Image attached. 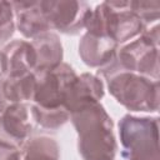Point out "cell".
Returning a JSON list of instances; mask_svg holds the SVG:
<instances>
[{
  "label": "cell",
  "instance_id": "cell-1",
  "mask_svg": "<svg viewBox=\"0 0 160 160\" xmlns=\"http://www.w3.org/2000/svg\"><path fill=\"white\" fill-rule=\"evenodd\" d=\"M70 121L78 134V151L82 160H114L118 150L114 122L101 102L71 112Z\"/></svg>",
  "mask_w": 160,
  "mask_h": 160
},
{
  "label": "cell",
  "instance_id": "cell-2",
  "mask_svg": "<svg viewBox=\"0 0 160 160\" xmlns=\"http://www.w3.org/2000/svg\"><path fill=\"white\" fill-rule=\"evenodd\" d=\"M145 24L131 10L130 1L108 0L91 10L85 30L91 34L106 35L118 45L139 38Z\"/></svg>",
  "mask_w": 160,
  "mask_h": 160
},
{
  "label": "cell",
  "instance_id": "cell-3",
  "mask_svg": "<svg viewBox=\"0 0 160 160\" xmlns=\"http://www.w3.org/2000/svg\"><path fill=\"white\" fill-rule=\"evenodd\" d=\"M109 92L130 111L159 110V81L136 72L115 70L105 76Z\"/></svg>",
  "mask_w": 160,
  "mask_h": 160
},
{
  "label": "cell",
  "instance_id": "cell-4",
  "mask_svg": "<svg viewBox=\"0 0 160 160\" xmlns=\"http://www.w3.org/2000/svg\"><path fill=\"white\" fill-rule=\"evenodd\" d=\"M121 155L126 160H160L159 118L124 115L118 124Z\"/></svg>",
  "mask_w": 160,
  "mask_h": 160
},
{
  "label": "cell",
  "instance_id": "cell-5",
  "mask_svg": "<svg viewBox=\"0 0 160 160\" xmlns=\"http://www.w3.org/2000/svg\"><path fill=\"white\" fill-rule=\"evenodd\" d=\"M115 70L136 72L159 81V44L141 34L119 48L114 60L106 66L98 69V75L105 76Z\"/></svg>",
  "mask_w": 160,
  "mask_h": 160
},
{
  "label": "cell",
  "instance_id": "cell-6",
  "mask_svg": "<svg viewBox=\"0 0 160 160\" xmlns=\"http://www.w3.org/2000/svg\"><path fill=\"white\" fill-rule=\"evenodd\" d=\"M36 84L32 96V104L44 109H59L64 108L65 92L69 84L76 76L75 70L66 62H61L59 66L35 72Z\"/></svg>",
  "mask_w": 160,
  "mask_h": 160
},
{
  "label": "cell",
  "instance_id": "cell-7",
  "mask_svg": "<svg viewBox=\"0 0 160 160\" xmlns=\"http://www.w3.org/2000/svg\"><path fill=\"white\" fill-rule=\"evenodd\" d=\"M51 30L66 35H78L85 30L91 6L79 0H41Z\"/></svg>",
  "mask_w": 160,
  "mask_h": 160
},
{
  "label": "cell",
  "instance_id": "cell-8",
  "mask_svg": "<svg viewBox=\"0 0 160 160\" xmlns=\"http://www.w3.org/2000/svg\"><path fill=\"white\" fill-rule=\"evenodd\" d=\"M32 131V119L28 102L9 105L0 114V140L21 149Z\"/></svg>",
  "mask_w": 160,
  "mask_h": 160
},
{
  "label": "cell",
  "instance_id": "cell-9",
  "mask_svg": "<svg viewBox=\"0 0 160 160\" xmlns=\"http://www.w3.org/2000/svg\"><path fill=\"white\" fill-rule=\"evenodd\" d=\"M104 94V82L98 75L90 72L76 75L66 89L64 108L71 114L84 106L100 102Z\"/></svg>",
  "mask_w": 160,
  "mask_h": 160
},
{
  "label": "cell",
  "instance_id": "cell-10",
  "mask_svg": "<svg viewBox=\"0 0 160 160\" xmlns=\"http://www.w3.org/2000/svg\"><path fill=\"white\" fill-rule=\"evenodd\" d=\"M14 8L15 26L26 39H34L44 32L51 31L41 0L11 1Z\"/></svg>",
  "mask_w": 160,
  "mask_h": 160
},
{
  "label": "cell",
  "instance_id": "cell-11",
  "mask_svg": "<svg viewBox=\"0 0 160 160\" xmlns=\"http://www.w3.org/2000/svg\"><path fill=\"white\" fill-rule=\"evenodd\" d=\"M119 45L106 35L85 31L79 41V55L89 68L101 69L114 60Z\"/></svg>",
  "mask_w": 160,
  "mask_h": 160
},
{
  "label": "cell",
  "instance_id": "cell-12",
  "mask_svg": "<svg viewBox=\"0 0 160 160\" xmlns=\"http://www.w3.org/2000/svg\"><path fill=\"white\" fill-rule=\"evenodd\" d=\"M0 66L4 76L14 78L34 72V55L30 41L12 40L0 50Z\"/></svg>",
  "mask_w": 160,
  "mask_h": 160
},
{
  "label": "cell",
  "instance_id": "cell-13",
  "mask_svg": "<svg viewBox=\"0 0 160 160\" xmlns=\"http://www.w3.org/2000/svg\"><path fill=\"white\" fill-rule=\"evenodd\" d=\"M34 55V72H41L59 66L62 62V45L58 34L52 31L44 32L31 41Z\"/></svg>",
  "mask_w": 160,
  "mask_h": 160
},
{
  "label": "cell",
  "instance_id": "cell-14",
  "mask_svg": "<svg viewBox=\"0 0 160 160\" xmlns=\"http://www.w3.org/2000/svg\"><path fill=\"white\" fill-rule=\"evenodd\" d=\"M21 160H60V146L50 136L29 138L21 148Z\"/></svg>",
  "mask_w": 160,
  "mask_h": 160
},
{
  "label": "cell",
  "instance_id": "cell-15",
  "mask_svg": "<svg viewBox=\"0 0 160 160\" xmlns=\"http://www.w3.org/2000/svg\"><path fill=\"white\" fill-rule=\"evenodd\" d=\"M36 84L35 72H28L21 76H4V91L9 104L28 102L32 100Z\"/></svg>",
  "mask_w": 160,
  "mask_h": 160
},
{
  "label": "cell",
  "instance_id": "cell-16",
  "mask_svg": "<svg viewBox=\"0 0 160 160\" xmlns=\"http://www.w3.org/2000/svg\"><path fill=\"white\" fill-rule=\"evenodd\" d=\"M31 119L40 128L46 130H56L64 126L70 120V114L65 108L44 109L35 104L30 105Z\"/></svg>",
  "mask_w": 160,
  "mask_h": 160
},
{
  "label": "cell",
  "instance_id": "cell-17",
  "mask_svg": "<svg viewBox=\"0 0 160 160\" xmlns=\"http://www.w3.org/2000/svg\"><path fill=\"white\" fill-rule=\"evenodd\" d=\"M15 16L11 1L0 0V46L8 44L15 32Z\"/></svg>",
  "mask_w": 160,
  "mask_h": 160
},
{
  "label": "cell",
  "instance_id": "cell-18",
  "mask_svg": "<svg viewBox=\"0 0 160 160\" xmlns=\"http://www.w3.org/2000/svg\"><path fill=\"white\" fill-rule=\"evenodd\" d=\"M130 6H131V10L145 24V26H150L151 24L158 22L160 16V1L158 0L130 1Z\"/></svg>",
  "mask_w": 160,
  "mask_h": 160
},
{
  "label": "cell",
  "instance_id": "cell-19",
  "mask_svg": "<svg viewBox=\"0 0 160 160\" xmlns=\"http://www.w3.org/2000/svg\"><path fill=\"white\" fill-rule=\"evenodd\" d=\"M0 160H21V149L0 140Z\"/></svg>",
  "mask_w": 160,
  "mask_h": 160
},
{
  "label": "cell",
  "instance_id": "cell-20",
  "mask_svg": "<svg viewBox=\"0 0 160 160\" xmlns=\"http://www.w3.org/2000/svg\"><path fill=\"white\" fill-rule=\"evenodd\" d=\"M9 101L5 96V91H4V75H0V114L9 106Z\"/></svg>",
  "mask_w": 160,
  "mask_h": 160
},
{
  "label": "cell",
  "instance_id": "cell-21",
  "mask_svg": "<svg viewBox=\"0 0 160 160\" xmlns=\"http://www.w3.org/2000/svg\"><path fill=\"white\" fill-rule=\"evenodd\" d=\"M0 75H2V72H1V66H0Z\"/></svg>",
  "mask_w": 160,
  "mask_h": 160
}]
</instances>
